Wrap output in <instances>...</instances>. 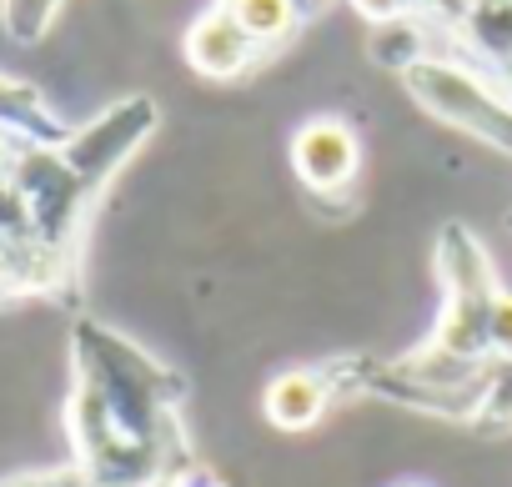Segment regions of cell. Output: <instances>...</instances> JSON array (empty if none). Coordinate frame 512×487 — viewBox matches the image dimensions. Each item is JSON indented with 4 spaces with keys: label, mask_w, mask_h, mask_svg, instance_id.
I'll return each mask as SVG.
<instances>
[{
    "label": "cell",
    "mask_w": 512,
    "mask_h": 487,
    "mask_svg": "<svg viewBox=\"0 0 512 487\" xmlns=\"http://www.w3.org/2000/svg\"><path fill=\"white\" fill-rule=\"evenodd\" d=\"M487 362H512V292L502 287L487 312Z\"/></svg>",
    "instance_id": "10"
},
{
    "label": "cell",
    "mask_w": 512,
    "mask_h": 487,
    "mask_svg": "<svg viewBox=\"0 0 512 487\" xmlns=\"http://www.w3.org/2000/svg\"><path fill=\"white\" fill-rule=\"evenodd\" d=\"M156 101L151 96H126V101H116V106H106L101 116H91L86 126H76L56 151H61V161L76 171V181L91 191V196H101L106 191V181L146 146V136L156 131Z\"/></svg>",
    "instance_id": "2"
},
{
    "label": "cell",
    "mask_w": 512,
    "mask_h": 487,
    "mask_svg": "<svg viewBox=\"0 0 512 487\" xmlns=\"http://www.w3.org/2000/svg\"><path fill=\"white\" fill-rule=\"evenodd\" d=\"M402 81H407V91L422 111H432L437 121H447V126H457V131H467V136L512 156V96L502 91L497 76L437 51V56L417 61Z\"/></svg>",
    "instance_id": "1"
},
{
    "label": "cell",
    "mask_w": 512,
    "mask_h": 487,
    "mask_svg": "<svg viewBox=\"0 0 512 487\" xmlns=\"http://www.w3.org/2000/svg\"><path fill=\"white\" fill-rule=\"evenodd\" d=\"M216 6L262 46V51H272V46H282L307 16H312V6L317 0H216Z\"/></svg>",
    "instance_id": "7"
},
{
    "label": "cell",
    "mask_w": 512,
    "mask_h": 487,
    "mask_svg": "<svg viewBox=\"0 0 512 487\" xmlns=\"http://www.w3.org/2000/svg\"><path fill=\"white\" fill-rule=\"evenodd\" d=\"M357 161H362L357 136L337 116H312L292 136V171L317 196H342L352 186V176H357Z\"/></svg>",
    "instance_id": "3"
},
{
    "label": "cell",
    "mask_w": 512,
    "mask_h": 487,
    "mask_svg": "<svg viewBox=\"0 0 512 487\" xmlns=\"http://www.w3.org/2000/svg\"><path fill=\"white\" fill-rule=\"evenodd\" d=\"M0 136H11L16 146H61L71 131L61 126V116L46 106V96L31 81L0 71Z\"/></svg>",
    "instance_id": "6"
},
{
    "label": "cell",
    "mask_w": 512,
    "mask_h": 487,
    "mask_svg": "<svg viewBox=\"0 0 512 487\" xmlns=\"http://www.w3.org/2000/svg\"><path fill=\"white\" fill-rule=\"evenodd\" d=\"M262 56H267V51L256 46L221 6L201 11V21L186 31V61H191V71H201V76H211V81H236V76H246Z\"/></svg>",
    "instance_id": "4"
},
{
    "label": "cell",
    "mask_w": 512,
    "mask_h": 487,
    "mask_svg": "<svg viewBox=\"0 0 512 487\" xmlns=\"http://www.w3.org/2000/svg\"><path fill=\"white\" fill-rule=\"evenodd\" d=\"M166 487H226L216 472H206V467H181L176 477H166Z\"/></svg>",
    "instance_id": "11"
},
{
    "label": "cell",
    "mask_w": 512,
    "mask_h": 487,
    "mask_svg": "<svg viewBox=\"0 0 512 487\" xmlns=\"http://www.w3.org/2000/svg\"><path fill=\"white\" fill-rule=\"evenodd\" d=\"M56 11H61V0H0V21H6L11 41L21 46H36L51 31Z\"/></svg>",
    "instance_id": "9"
},
{
    "label": "cell",
    "mask_w": 512,
    "mask_h": 487,
    "mask_svg": "<svg viewBox=\"0 0 512 487\" xmlns=\"http://www.w3.org/2000/svg\"><path fill=\"white\" fill-rule=\"evenodd\" d=\"M337 402V387H332V372H312V367H292L282 372L272 387H267V422L287 437L297 432H312L327 407Z\"/></svg>",
    "instance_id": "5"
},
{
    "label": "cell",
    "mask_w": 512,
    "mask_h": 487,
    "mask_svg": "<svg viewBox=\"0 0 512 487\" xmlns=\"http://www.w3.org/2000/svg\"><path fill=\"white\" fill-rule=\"evenodd\" d=\"M427 56H437V51H432V36H427V26L417 16H387V21H377V31H372V61L377 66H392L397 76H407Z\"/></svg>",
    "instance_id": "8"
},
{
    "label": "cell",
    "mask_w": 512,
    "mask_h": 487,
    "mask_svg": "<svg viewBox=\"0 0 512 487\" xmlns=\"http://www.w3.org/2000/svg\"><path fill=\"white\" fill-rule=\"evenodd\" d=\"M11 161H16V141H11V136H0V186L11 181Z\"/></svg>",
    "instance_id": "12"
}]
</instances>
